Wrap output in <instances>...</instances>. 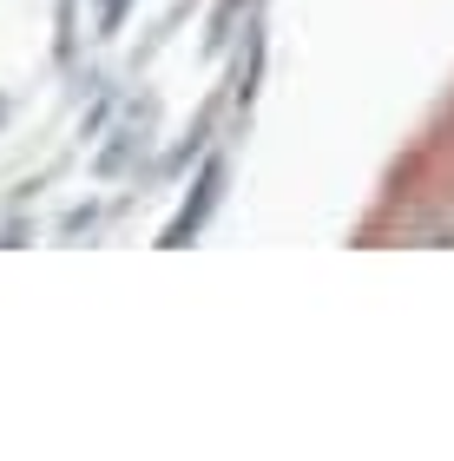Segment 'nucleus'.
<instances>
[{
  "instance_id": "nucleus-1",
  "label": "nucleus",
  "mask_w": 454,
  "mask_h": 461,
  "mask_svg": "<svg viewBox=\"0 0 454 461\" xmlns=\"http://www.w3.org/2000/svg\"><path fill=\"white\" fill-rule=\"evenodd\" d=\"M119 14H126V0H106V27H119Z\"/></svg>"
}]
</instances>
